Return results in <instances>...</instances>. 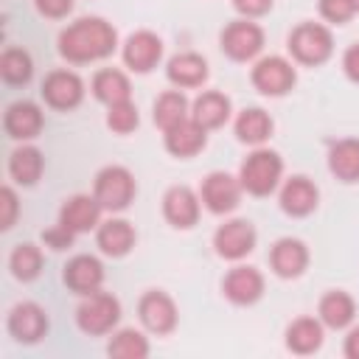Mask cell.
I'll use <instances>...</instances> for the list:
<instances>
[{"label":"cell","instance_id":"cell-1","mask_svg":"<svg viewBox=\"0 0 359 359\" xmlns=\"http://www.w3.org/2000/svg\"><path fill=\"white\" fill-rule=\"evenodd\" d=\"M118 34L101 17H81L59 34V53L73 65L107 59L115 50Z\"/></svg>","mask_w":359,"mask_h":359},{"label":"cell","instance_id":"cell-2","mask_svg":"<svg viewBox=\"0 0 359 359\" xmlns=\"http://www.w3.org/2000/svg\"><path fill=\"white\" fill-rule=\"evenodd\" d=\"M280 174H283V160L278 151L272 149H255L252 154H247V160L241 163L238 168V182L247 194L252 196H266L278 188L280 182Z\"/></svg>","mask_w":359,"mask_h":359},{"label":"cell","instance_id":"cell-3","mask_svg":"<svg viewBox=\"0 0 359 359\" xmlns=\"http://www.w3.org/2000/svg\"><path fill=\"white\" fill-rule=\"evenodd\" d=\"M121 320V303L115 294L109 292H90L84 294V300L76 309V325L87 334V337H101L109 334Z\"/></svg>","mask_w":359,"mask_h":359},{"label":"cell","instance_id":"cell-4","mask_svg":"<svg viewBox=\"0 0 359 359\" xmlns=\"http://www.w3.org/2000/svg\"><path fill=\"white\" fill-rule=\"evenodd\" d=\"M289 53L300 65H323L334 53V36L323 22H300L289 34Z\"/></svg>","mask_w":359,"mask_h":359},{"label":"cell","instance_id":"cell-5","mask_svg":"<svg viewBox=\"0 0 359 359\" xmlns=\"http://www.w3.org/2000/svg\"><path fill=\"white\" fill-rule=\"evenodd\" d=\"M135 177L129 168L123 165H107L95 174V185H93V196L98 199V205L104 210H123L129 208V202L135 199Z\"/></svg>","mask_w":359,"mask_h":359},{"label":"cell","instance_id":"cell-6","mask_svg":"<svg viewBox=\"0 0 359 359\" xmlns=\"http://www.w3.org/2000/svg\"><path fill=\"white\" fill-rule=\"evenodd\" d=\"M219 42H222V50L233 62H247V59H252V56L261 53V48H264V31H261L258 22H252V20L244 17V20L230 22L222 31Z\"/></svg>","mask_w":359,"mask_h":359},{"label":"cell","instance_id":"cell-7","mask_svg":"<svg viewBox=\"0 0 359 359\" xmlns=\"http://www.w3.org/2000/svg\"><path fill=\"white\" fill-rule=\"evenodd\" d=\"M250 79H252V87L258 93H264V95H286L294 87L297 73H294L289 59H283V56H264V59L255 62Z\"/></svg>","mask_w":359,"mask_h":359},{"label":"cell","instance_id":"cell-8","mask_svg":"<svg viewBox=\"0 0 359 359\" xmlns=\"http://www.w3.org/2000/svg\"><path fill=\"white\" fill-rule=\"evenodd\" d=\"M137 317H140L143 328H146L149 334H157V337L171 334V331L177 328V320H180L177 303L171 300V294H165V292H160V289H151V292H146V294L140 297V303H137Z\"/></svg>","mask_w":359,"mask_h":359},{"label":"cell","instance_id":"cell-9","mask_svg":"<svg viewBox=\"0 0 359 359\" xmlns=\"http://www.w3.org/2000/svg\"><path fill=\"white\" fill-rule=\"evenodd\" d=\"M241 182L238 177L227 174V171H210L205 180H202V188H199V199L202 205L210 210V213H230L238 199H241Z\"/></svg>","mask_w":359,"mask_h":359},{"label":"cell","instance_id":"cell-10","mask_svg":"<svg viewBox=\"0 0 359 359\" xmlns=\"http://www.w3.org/2000/svg\"><path fill=\"white\" fill-rule=\"evenodd\" d=\"M42 98L53 109H76L84 98V81L73 70H50L42 81Z\"/></svg>","mask_w":359,"mask_h":359},{"label":"cell","instance_id":"cell-11","mask_svg":"<svg viewBox=\"0 0 359 359\" xmlns=\"http://www.w3.org/2000/svg\"><path fill=\"white\" fill-rule=\"evenodd\" d=\"M213 247H216V252L222 258L238 261L247 252H252V247H255V227L247 219H230V222H224V224L216 227Z\"/></svg>","mask_w":359,"mask_h":359},{"label":"cell","instance_id":"cell-12","mask_svg":"<svg viewBox=\"0 0 359 359\" xmlns=\"http://www.w3.org/2000/svg\"><path fill=\"white\" fill-rule=\"evenodd\" d=\"M101 205L95 196L90 194H76L70 199H65L62 210H59V224H65L70 233H90V230H98L101 224Z\"/></svg>","mask_w":359,"mask_h":359},{"label":"cell","instance_id":"cell-13","mask_svg":"<svg viewBox=\"0 0 359 359\" xmlns=\"http://www.w3.org/2000/svg\"><path fill=\"white\" fill-rule=\"evenodd\" d=\"M222 292L236 306H252L264 294V275L255 266H233L222 280Z\"/></svg>","mask_w":359,"mask_h":359},{"label":"cell","instance_id":"cell-14","mask_svg":"<svg viewBox=\"0 0 359 359\" xmlns=\"http://www.w3.org/2000/svg\"><path fill=\"white\" fill-rule=\"evenodd\" d=\"M62 280L70 292L76 294H90V292H98L101 283H104V266L95 255H73L67 264H65V272H62Z\"/></svg>","mask_w":359,"mask_h":359},{"label":"cell","instance_id":"cell-15","mask_svg":"<svg viewBox=\"0 0 359 359\" xmlns=\"http://www.w3.org/2000/svg\"><path fill=\"white\" fill-rule=\"evenodd\" d=\"M199 202L202 199L188 185H174L163 196V216H165L168 224L188 230L199 222Z\"/></svg>","mask_w":359,"mask_h":359},{"label":"cell","instance_id":"cell-16","mask_svg":"<svg viewBox=\"0 0 359 359\" xmlns=\"http://www.w3.org/2000/svg\"><path fill=\"white\" fill-rule=\"evenodd\" d=\"M48 331V314L36 303H17L8 311V334L17 342H39Z\"/></svg>","mask_w":359,"mask_h":359},{"label":"cell","instance_id":"cell-17","mask_svg":"<svg viewBox=\"0 0 359 359\" xmlns=\"http://www.w3.org/2000/svg\"><path fill=\"white\" fill-rule=\"evenodd\" d=\"M163 56V42L151 31H135L123 42V62L135 73H149Z\"/></svg>","mask_w":359,"mask_h":359},{"label":"cell","instance_id":"cell-18","mask_svg":"<svg viewBox=\"0 0 359 359\" xmlns=\"http://www.w3.org/2000/svg\"><path fill=\"white\" fill-rule=\"evenodd\" d=\"M269 266L278 278H297L309 266V250L300 238H278L269 250Z\"/></svg>","mask_w":359,"mask_h":359},{"label":"cell","instance_id":"cell-19","mask_svg":"<svg viewBox=\"0 0 359 359\" xmlns=\"http://www.w3.org/2000/svg\"><path fill=\"white\" fill-rule=\"evenodd\" d=\"M6 135L14 140H31L42 132V109L34 101H14L3 115Z\"/></svg>","mask_w":359,"mask_h":359},{"label":"cell","instance_id":"cell-20","mask_svg":"<svg viewBox=\"0 0 359 359\" xmlns=\"http://www.w3.org/2000/svg\"><path fill=\"white\" fill-rule=\"evenodd\" d=\"M205 140H208V129L199 126L191 115L180 123H174L171 129H165V149L168 154L174 157H194L205 149Z\"/></svg>","mask_w":359,"mask_h":359},{"label":"cell","instance_id":"cell-21","mask_svg":"<svg viewBox=\"0 0 359 359\" xmlns=\"http://www.w3.org/2000/svg\"><path fill=\"white\" fill-rule=\"evenodd\" d=\"M320 202V191L309 177H289L280 188V208L289 216H309Z\"/></svg>","mask_w":359,"mask_h":359},{"label":"cell","instance_id":"cell-22","mask_svg":"<svg viewBox=\"0 0 359 359\" xmlns=\"http://www.w3.org/2000/svg\"><path fill=\"white\" fill-rule=\"evenodd\" d=\"M165 76H168V81H171L177 90L202 87L205 79H208V62H205L199 53L185 50V53H177V56L168 59Z\"/></svg>","mask_w":359,"mask_h":359},{"label":"cell","instance_id":"cell-23","mask_svg":"<svg viewBox=\"0 0 359 359\" xmlns=\"http://www.w3.org/2000/svg\"><path fill=\"white\" fill-rule=\"evenodd\" d=\"M353 314H356V303H353V297H351L348 292L331 289V292H325V294L320 297L317 317H320V323H323L325 328H334V331L348 328V325L353 323Z\"/></svg>","mask_w":359,"mask_h":359},{"label":"cell","instance_id":"cell-24","mask_svg":"<svg viewBox=\"0 0 359 359\" xmlns=\"http://www.w3.org/2000/svg\"><path fill=\"white\" fill-rule=\"evenodd\" d=\"M191 118L205 129H219L230 118V98L216 90H205L191 104Z\"/></svg>","mask_w":359,"mask_h":359},{"label":"cell","instance_id":"cell-25","mask_svg":"<svg viewBox=\"0 0 359 359\" xmlns=\"http://www.w3.org/2000/svg\"><path fill=\"white\" fill-rule=\"evenodd\" d=\"M95 241H98L104 255L121 258L135 247V227L126 219H107V222L98 224Z\"/></svg>","mask_w":359,"mask_h":359},{"label":"cell","instance_id":"cell-26","mask_svg":"<svg viewBox=\"0 0 359 359\" xmlns=\"http://www.w3.org/2000/svg\"><path fill=\"white\" fill-rule=\"evenodd\" d=\"M93 95L112 107V104H121V101H129L132 95V84H129V76L118 67H104L93 76Z\"/></svg>","mask_w":359,"mask_h":359},{"label":"cell","instance_id":"cell-27","mask_svg":"<svg viewBox=\"0 0 359 359\" xmlns=\"http://www.w3.org/2000/svg\"><path fill=\"white\" fill-rule=\"evenodd\" d=\"M328 168L342 182L359 180V137H342L328 149Z\"/></svg>","mask_w":359,"mask_h":359},{"label":"cell","instance_id":"cell-28","mask_svg":"<svg viewBox=\"0 0 359 359\" xmlns=\"http://www.w3.org/2000/svg\"><path fill=\"white\" fill-rule=\"evenodd\" d=\"M323 323L320 317H297L286 328V345L294 353H314L323 345Z\"/></svg>","mask_w":359,"mask_h":359},{"label":"cell","instance_id":"cell-29","mask_svg":"<svg viewBox=\"0 0 359 359\" xmlns=\"http://www.w3.org/2000/svg\"><path fill=\"white\" fill-rule=\"evenodd\" d=\"M272 118L269 112H264L261 107H250L244 112H238L236 118V135L241 143H250V146H261L264 140H269L272 135Z\"/></svg>","mask_w":359,"mask_h":359},{"label":"cell","instance_id":"cell-30","mask_svg":"<svg viewBox=\"0 0 359 359\" xmlns=\"http://www.w3.org/2000/svg\"><path fill=\"white\" fill-rule=\"evenodd\" d=\"M42 165H45L42 151L34 149V146H20L8 157V174L20 185H34L39 180V174H42Z\"/></svg>","mask_w":359,"mask_h":359},{"label":"cell","instance_id":"cell-31","mask_svg":"<svg viewBox=\"0 0 359 359\" xmlns=\"http://www.w3.org/2000/svg\"><path fill=\"white\" fill-rule=\"evenodd\" d=\"M188 115H191V104L182 95V90H165V93L157 95V101H154V123L163 132L171 129L180 121H185Z\"/></svg>","mask_w":359,"mask_h":359},{"label":"cell","instance_id":"cell-32","mask_svg":"<svg viewBox=\"0 0 359 359\" xmlns=\"http://www.w3.org/2000/svg\"><path fill=\"white\" fill-rule=\"evenodd\" d=\"M107 353L115 359H143L149 356V339L135 328H121L112 334Z\"/></svg>","mask_w":359,"mask_h":359},{"label":"cell","instance_id":"cell-33","mask_svg":"<svg viewBox=\"0 0 359 359\" xmlns=\"http://www.w3.org/2000/svg\"><path fill=\"white\" fill-rule=\"evenodd\" d=\"M0 76L8 84H25L34 76V62L31 53L22 48H6L0 56Z\"/></svg>","mask_w":359,"mask_h":359},{"label":"cell","instance_id":"cell-34","mask_svg":"<svg viewBox=\"0 0 359 359\" xmlns=\"http://www.w3.org/2000/svg\"><path fill=\"white\" fill-rule=\"evenodd\" d=\"M8 266H11V275L17 280H34L42 269V252L36 244L25 241V244H17L11 258H8Z\"/></svg>","mask_w":359,"mask_h":359},{"label":"cell","instance_id":"cell-35","mask_svg":"<svg viewBox=\"0 0 359 359\" xmlns=\"http://www.w3.org/2000/svg\"><path fill=\"white\" fill-rule=\"evenodd\" d=\"M137 123H140V118H137V107L132 101H121V104L107 107V126L112 132L129 135V132L137 129Z\"/></svg>","mask_w":359,"mask_h":359},{"label":"cell","instance_id":"cell-36","mask_svg":"<svg viewBox=\"0 0 359 359\" xmlns=\"http://www.w3.org/2000/svg\"><path fill=\"white\" fill-rule=\"evenodd\" d=\"M353 14H356L353 0H320V17L334 22V25L348 22Z\"/></svg>","mask_w":359,"mask_h":359},{"label":"cell","instance_id":"cell-37","mask_svg":"<svg viewBox=\"0 0 359 359\" xmlns=\"http://www.w3.org/2000/svg\"><path fill=\"white\" fill-rule=\"evenodd\" d=\"M73 238H76V233H70L65 224H56V227H50V230L42 233V241H45L50 250H67V247L73 244Z\"/></svg>","mask_w":359,"mask_h":359},{"label":"cell","instance_id":"cell-38","mask_svg":"<svg viewBox=\"0 0 359 359\" xmlns=\"http://www.w3.org/2000/svg\"><path fill=\"white\" fill-rule=\"evenodd\" d=\"M0 199H3V202H0V205H3L0 227H3V230H8V227L14 224V219H17V194H14V191L6 185V188L0 191Z\"/></svg>","mask_w":359,"mask_h":359},{"label":"cell","instance_id":"cell-39","mask_svg":"<svg viewBox=\"0 0 359 359\" xmlns=\"http://www.w3.org/2000/svg\"><path fill=\"white\" fill-rule=\"evenodd\" d=\"M34 6H36L39 14H45V17H50V20H59V17L70 14L73 0H34Z\"/></svg>","mask_w":359,"mask_h":359},{"label":"cell","instance_id":"cell-40","mask_svg":"<svg viewBox=\"0 0 359 359\" xmlns=\"http://www.w3.org/2000/svg\"><path fill=\"white\" fill-rule=\"evenodd\" d=\"M233 6H236L238 14H244L247 20H252V17L266 14L272 8V0H233Z\"/></svg>","mask_w":359,"mask_h":359},{"label":"cell","instance_id":"cell-41","mask_svg":"<svg viewBox=\"0 0 359 359\" xmlns=\"http://www.w3.org/2000/svg\"><path fill=\"white\" fill-rule=\"evenodd\" d=\"M342 67H345V76H348L351 81H359V42L351 45V48L345 50V56H342Z\"/></svg>","mask_w":359,"mask_h":359},{"label":"cell","instance_id":"cell-42","mask_svg":"<svg viewBox=\"0 0 359 359\" xmlns=\"http://www.w3.org/2000/svg\"><path fill=\"white\" fill-rule=\"evenodd\" d=\"M345 356L348 359H359V325L348 331L345 337Z\"/></svg>","mask_w":359,"mask_h":359},{"label":"cell","instance_id":"cell-43","mask_svg":"<svg viewBox=\"0 0 359 359\" xmlns=\"http://www.w3.org/2000/svg\"><path fill=\"white\" fill-rule=\"evenodd\" d=\"M353 6H356V11H359V0H353Z\"/></svg>","mask_w":359,"mask_h":359}]
</instances>
